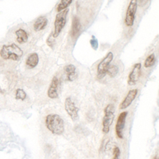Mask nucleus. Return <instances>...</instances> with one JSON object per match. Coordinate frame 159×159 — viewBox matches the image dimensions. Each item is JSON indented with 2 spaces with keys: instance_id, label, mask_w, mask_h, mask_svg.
Returning a JSON list of instances; mask_svg holds the SVG:
<instances>
[{
  "instance_id": "nucleus-1",
  "label": "nucleus",
  "mask_w": 159,
  "mask_h": 159,
  "mask_svg": "<svg viewBox=\"0 0 159 159\" xmlns=\"http://www.w3.org/2000/svg\"><path fill=\"white\" fill-rule=\"evenodd\" d=\"M23 54V51L16 44L3 45L0 49V57L3 61H18Z\"/></svg>"
},
{
  "instance_id": "nucleus-2",
  "label": "nucleus",
  "mask_w": 159,
  "mask_h": 159,
  "mask_svg": "<svg viewBox=\"0 0 159 159\" xmlns=\"http://www.w3.org/2000/svg\"><path fill=\"white\" fill-rule=\"evenodd\" d=\"M45 126L48 130L57 135H61L65 131V123L59 115L49 114L45 117Z\"/></svg>"
},
{
  "instance_id": "nucleus-3",
  "label": "nucleus",
  "mask_w": 159,
  "mask_h": 159,
  "mask_svg": "<svg viewBox=\"0 0 159 159\" xmlns=\"http://www.w3.org/2000/svg\"><path fill=\"white\" fill-rule=\"evenodd\" d=\"M103 112H104V116H103V122H102V130H103V134H106L109 133L111 126L114 121L115 114H116L115 106L111 103L107 104L105 107Z\"/></svg>"
},
{
  "instance_id": "nucleus-4",
  "label": "nucleus",
  "mask_w": 159,
  "mask_h": 159,
  "mask_svg": "<svg viewBox=\"0 0 159 159\" xmlns=\"http://www.w3.org/2000/svg\"><path fill=\"white\" fill-rule=\"evenodd\" d=\"M69 14V9H65L63 11H60L57 14L56 18L54 22V31L52 34V38H57L63 30L64 27L66 25L67 21V15Z\"/></svg>"
},
{
  "instance_id": "nucleus-5",
  "label": "nucleus",
  "mask_w": 159,
  "mask_h": 159,
  "mask_svg": "<svg viewBox=\"0 0 159 159\" xmlns=\"http://www.w3.org/2000/svg\"><path fill=\"white\" fill-rule=\"evenodd\" d=\"M113 52H109L107 54L103 57L101 61L97 66V78L99 80H101L107 75V70L110 67L111 61H113Z\"/></svg>"
},
{
  "instance_id": "nucleus-6",
  "label": "nucleus",
  "mask_w": 159,
  "mask_h": 159,
  "mask_svg": "<svg viewBox=\"0 0 159 159\" xmlns=\"http://www.w3.org/2000/svg\"><path fill=\"white\" fill-rule=\"evenodd\" d=\"M138 2L139 0H130L129 3L127 13H126V18H125V25H127V27H130L134 25L138 6H139Z\"/></svg>"
},
{
  "instance_id": "nucleus-7",
  "label": "nucleus",
  "mask_w": 159,
  "mask_h": 159,
  "mask_svg": "<svg viewBox=\"0 0 159 159\" xmlns=\"http://www.w3.org/2000/svg\"><path fill=\"white\" fill-rule=\"evenodd\" d=\"M65 109L72 120H77L79 118V108L76 107L71 97H67L65 99Z\"/></svg>"
},
{
  "instance_id": "nucleus-8",
  "label": "nucleus",
  "mask_w": 159,
  "mask_h": 159,
  "mask_svg": "<svg viewBox=\"0 0 159 159\" xmlns=\"http://www.w3.org/2000/svg\"><path fill=\"white\" fill-rule=\"evenodd\" d=\"M128 115L127 111H123L119 115L116 124V134L117 138L122 139H123V131H124L126 119Z\"/></svg>"
},
{
  "instance_id": "nucleus-9",
  "label": "nucleus",
  "mask_w": 159,
  "mask_h": 159,
  "mask_svg": "<svg viewBox=\"0 0 159 159\" xmlns=\"http://www.w3.org/2000/svg\"><path fill=\"white\" fill-rule=\"evenodd\" d=\"M142 75V64L137 63L133 66L131 71L129 73L127 84L129 85H134L140 80Z\"/></svg>"
},
{
  "instance_id": "nucleus-10",
  "label": "nucleus",
  "mask_w": 159,
  "mask_h": 159,
  "mask_svg": "<svg viewBox=\"0 0 159 159\" xmlns=\"http://www.w3.org/2000/svg\"><path fill=\"white\" fill-rule=\"evenodd\" d=\"M138 93H139V90L137 89H131L128 92V93L127 94V96H125V98L123 99V101L121 102V103L119 104V109L120 110H124V109L127 108L128 107H130L131 103L134 102V100L135 99V98L137 97Z\"/></svg>"
},
{
  "instance_id": "nucleus-11",
  "label": "nucleus",
  "mask_w": 159,
  "mask_h": 159,
  "mask_svg": "<svg viewBox=\"0 0 159 159\" xmlns=\"http://www.w3.org/2000/svg\"><path fill=\"white\" fill-rule=\"evenodd\" d=\"M60 80L57 76H53L49 84V89H48L47 95L49 99H54L58 98V88H59Z\"/></svg>"
},
{
  "instance_id": "nucleus-12",
  "label": "nucleus",
  "mask_w": 159,
  "mask_h": 159,
  "mask_svg": "<svg viewBox=\"0 0 159 159\" xmlns=\"http://www.w3.org/2000/svg\"><path fill=\"white\" fill-rule=\"evenodd\" d=\"M15 38H16V42L18 44H25L28 42L29 40V34L25 29L19 28L17 30L15 33Z\"/></svg>"
},
{
  "instance_id": "nucleus-13",
  "label": "nucleus",
  "mask_w": 159,
  "mask_h": 159,
  "mask_svg": "<svg viewBox=\"0 0 159 159\" xmlns=\"http://www.w3.org/2000/svg\"><path fill=\"white\" fill-rule=\"evenodd\" d=\"M39 63V56L37 52H32L25 60V66L30 69L36 68Z\"/></svg>"
},
{
  "instance_id": "nucleus-14",
  "label": "nucleus",
  "mask_w": 159,
  "mask_h": 159,
  "mask_svg": "<svg viewBox=\"0 0 159 159\" xmlns=\"http://www.w3.org/2000/svg\"><path fill=\"white\" fill-rule=\"evenodd\" d=\"M48 24V19L45 16H40L35 21L34 24V30L36 32H39V31L42 30L46 27V25Z\"/></svg>"
},
{
  "instance_id": "nucleus-15",
  "label": "nucleus",
  "mask_w": 159,
  "mask_h": 159,
  "mask_svg": "<svg viewBox=\"0 0 159 159\" xmlns=\"http://www.w3.org/2000/svg\"><path fill=\"white\" fill-rule=\"evenodd\" d=\"M80 29H81V25H80L79 18L77 16H75L72 18V29H71V35L72 38H76L78 36Z\"/></svg>"
},
{
  "instance_id": "nucleus-16",
  "label": "nucleus",
  "mask_w": 159,
  "mask_h": 159,
  "mask_svg": "<svg viewBox=\"0 0 159 159\" xmlns=\"http://www.w3.org/2000/svg\"><path fill=\"white\" fill-rule=\"evenodd\" d=\"M65 72L66 79L69 81H72L76 76V67L73 65H68L67 66H65Z\"/></svg>"
},
{
  "instance_id": "nucleus-17",
  "label": "nucleus",
  "mask_w": 159,
  "mask_h": 159,
  "mask_svg": "<svg viewBox=\"0 0 159 159\" xmlns=\"http://www.w3.org/2000/svg\"><path fill=\"white\" fill-rule=\"evenodd\" d=\"M156 62V57L154 53H151V54L149 55L144 61V67L146 69H148V68L152 67L153 65L155 64Z\"/></svg>"
},
{
  "instance_id": "nucleus-18",
  "label": "nucleus",
  "mask_w": 159,
  "mask_h": 159,
  "mask_svg": "<svg viewBox=\"0 0 159 159\" xmlns=\"http://www.w3.org/2000/svg\"><path fill=\"white\" fill-rule=\"evenodd\" d=\"M72 2V0H61L57 5V11L60 12V11H63V10L67 9Z\"/></svg>"
},
{
  "instance_id": "nucleus-19",
  "label": "nucleus",
  "mask_w": 159,
  "mask_h": 159,
  "mask_svg": "<svg viewBox=\"0 0 159 159\" xmlns=\"http://www.w3.org/2000/svg\"><path fill=\"white\" fill-rule=\"evenodd\" d=\"M27 97L26 92L22 89H18L15 92V99L17 100H25Z\"/></svg>"
},
{
  "instance_id": "nucleus-20",
  "label": "nucleus",
  "mask_w": 159,
  "mask_h": 159,
  "mask_svg": "<svg viewBox=\"0 0 159 159\" xmlns=\"http://www.w3.org/2000/svg\"><path fill=\"white\" fill-rule=\"evenodd\" d=\"M118 72H119V69L116 65H111V66L110 65L107 74H108L111 77H115L118 74Z\"/></svg>"
},
{
  "instance_id": "nucleus-21",
  "label": "nucleus",
  "mask_w": 159,
  "mask_h": 159,
  "mask_svg": "<svg viewBox=\"0 0 159 159\" xmlns=\"http://www.w3.org/2000/svg\"><path fill=\"white\" fill-rule=\"evenodd\" d=\"M120 157V150L119 147H116L113 150V159H119Z\"/></svg>"
},
{
  "instance_id": "nucleus-22",
  "label": "nucleus",
  "mask_w": 159,
  "mask_h": 159,
  "mask_svg": "<svg viewBox=\"0 0 159 159\" xmlns=\"http://www.w3.org/2000/svg\"><path fill=\"white\" fill-rule=\"evenodd\" d=\"M91 45H92V46L94 49H96L98 47V42L95 38H93V39L91 40Z\"/></svg>"
},
{
  "instance_id": "nucleus-23",
  "label": "nucleus",
  "mask_w": 159,
  "mask_h": 159,
  "mask_svg": "<svg viewBox=\"0 0 159 159\" xmlns=\"http://www.w3.org/2000/svg\"><path fill=\"white\" fill-rule=\"evenodd\" d=\"M148 2H149V0H139V2H138V5L143 7V6L146 5Z\"/></svg>"
}]
</instances>
